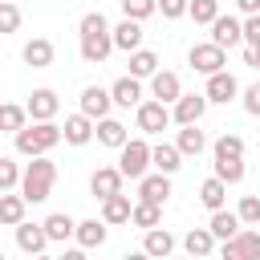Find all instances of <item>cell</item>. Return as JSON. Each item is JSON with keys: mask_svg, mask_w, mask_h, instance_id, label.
Masks as SVG:
<instances>
[{"mask_svg": "<svg viewBox=\"0 0 260 260\" xmlns=\"http://www.w3.org/2000/svg\"><path fill=\"white\" fill-rule=\"evenodd\" d=\"M114 53V28L106 24L102 12H85L81 16V57L89 65H102Z\"/></svg>", "mask_w": 260, "mask_h": 260, "instance_id": "cell-1", "label": "cell"}, {"mask_svg": "<svg viewBox=\"0 0 260 260\" xmlns=\"http://www.w3.org/2000/svg\"><path fill=\"white\" fill-rule=\"evenodd\" d=\"M12 138H16V154L37 158V154H49V150H53V146L65 138V130H61V126L49 118V122H32V126L24 122V126H20Z\"/></svg>", "mask_w": 260, "mask_h": 260, "instance_id": "cell-2", "label": "cell"}, {"mask_svg": "<svg viewBox=\"0 0 260 260\" xmlns=\"http://www.w3.org/2000/svg\"><path fill=\"white\" fill-rule=\"evenodd\" d=\"M53 183H57V167H53L45 154H37V158L24 167V175H20V195H24L28 203H45V199L53 195Z\"/></svg>", "mask_w": 260, "mask_h": 260, "instance_id": "cell-3", "label": "cell"}, {"mask_svg": "<svg viewBox=\"0 0 260 260\" xmlns=\"http://www.w3.org/2000/svg\"><path fill=\"white\" fill-rule=\"evenodd\" d=\"M118 171H122L126 179H142V175L150 171V146H146L142 138H126V142L118 146Z\"/></svg>", "mask_w": 260, "mask_h": 260, "instance_id": "cell-4", "label": "cell"}, {"mask_svg": "<svg viewBox=\"0 0 260 260\" xmlns=\"http://www.w3.org/2000/svg\"><path fill=\"white\" fill-rule=\"evenodd\" d=\"M187 61H191V69H195V73H219V69L228 65V53H223V45L207 41V45H191Z\"/></svg>", "mask_w": 260, "mask_h": 260, "instance_id": "cell-5", "label": "cell"}, {"mask_svg": "<svg viewBox=\"0 0 260 260\" xmlns=\"http://www.w3.org/2000/svg\"><path fill=\"white\" fill-rule=\"evenodd\" d=\"M134 118H138V130H142V134H162V130L171 126V110H167V102H158V98H154V102H138V114H134Z\"/></svg>", "mask_w": 260, "mask_h": 260, "instance_id": "cell-6", "label": "cell"}, {"mask_svg": "<svg viewBox=\"0 0 260 260\" xmlns=\"http://www.w3.org/2000/svg\"><path fill=\"white\" fill-rule=\"evenodd\" d=\"M223 260H260V232H236L232 240H223Z\"/></svg>", "mask_w": 260, "mask_h": 260, "instance_id": "cell-7", "label": "cell"}, {"mask_svg": "<svg viewBox=\"0 0 260 260\" xmlns=\"http://www.w3.org/2000/svg\"><path fill=\"white\" fill-rule=\"evenodd\" d=\"M53 240H49V232H45V223H16V248L24 252V256H41L45 248H49Z\"/></svg>", "mask_w": 260, "mask_h": 260, "instance_id": "cell-8", "label": "cell"}, {"mask_svg": "<svg viewBox=\"0 0 260 260\" xmlns=\"http://www.w3.org/2000/svg\"><path fill=\"white\" fill-rule=\"evenodd\" d=\"M203 110H207V93H179V102H175L171 118H175L179 126H191V122H199V118H203Z\"/></svg>", "mask_w": 260, "mask_h": 260, "instance_id": "cell-9", "label": "cell"}, {"mask_svg": "<svg viewBox=\"0 0 260 260\" xmlns=\"http://www.w3.org/2000/svg\"><path fill=\"white\" fill-rule=\"evenodd\" d=\"M203 93H207V102H223V106H228V102L240 93V81H236L228 69H219V73H207V89H203Z\"/></svg>", "mask_w": 260, "mask_h": 260, "instance_id": "cell-10", "label": "cell"}, {"mask_svg": "<svg viewBox=\"0 0 260 260\" xmlns=\"http://www.w3.org/2000/svg\"><path fill=\"white\" fill-rule=\"evenodd\" d=\"M24 110H28V118H32V122H49V118L61 110V102H57V93H53V89H32V93H28V102H24Z\"/></svg>", "mask_w": 260, "mask_h": 260, "instance_id": "cell-11", "label": "cell"}, {"mask_svg": "<svg viewBox=\"0 0 260 260\" xmlns=\"http://www.w3.org/2000/svg\"><path fill=\"white\" fill-rule=\"evenodd\" d=\"M110 106H114V93H110V89H102V85H85V89H81V114H89L93 122L106 118Z\"/></svg>", "mask_w": 260, "mask_h": 260, "instance_id": "cell-12", "label": "cell"}, {"mask_svg": "<svg viewBox=\"0 0 260 260\" xmlns=\"http://www.w3.org/2000/svg\"><path fill=\"white\" fill-rule=\"evenodd\" d=\"M211 41L223 45V49L240 45V41H244V20H236V16H215V20H211Z\"/></svg>", "mask_w": 260, "mask_h": 260, "instance_id": "cell-13", "label": "cell"}, {"mask_svg": "<svg viewBox=\"0 0 260 260\" xmlns=\"http://www.w3.org/2000/svg\"><path fill=\"white\" fill-rule=\"evenodd\" d=\"M122 179H126V175H122L118 167H98L93 179H89V191H93L98 199H110V195L122 191Z\"/></svg>", "mask_w": 260, "mask_h": 260, "instance_id": "cell-14", "label": "cell"}, {"mask_svg": "<svg viewBox=\"0 0 260 260\" xmlns=\"http://www.w3.org/2000/svg\"><path fill=\"white\" fill-rule=\"evenodd\" d=\"M61 130H65V142H69V146H85V142L98 134V126H93L89 114H73V118H65Z\"/></svg>", "mask_w": 260, "mask_h": 260, "instance_id": "cell-15", "label": "cell"}, {"mask_svg": "<svg viewBox=\"0 0 260 260\" xmlns=\"http://www.w3.org/2000/svg\"><path fill=\"white\" fill-rule=\"evenodd\" d=\"M171 195V175H142L138 179V199H150V203H167Z\"/></svg>", "mask_w": 260, "mask_h": 260, "instance_id": "cell-16", "label": "cell"}, {"mask_svg": "<svg viewBox=\"0 0 260 260\" xmlns=\"http://www.w3.org/2000/svg\"><path fill=\"white\" fill-rule=\"evenodd\" d=\"M114 49H122V53H134V49H142V20H122L118 28H114Z\"/></svg>", "mask_w": 260, "mask_h": 260, "instance_id": "cell-17", "label": "cell"}, {"mask_svg": "<svg viewBox=\"0 0 260 260\" xmlns=\"http://www.w3.org/2000/svg\"><path fill=\"white\" fill-rule=\"evenodd\" d=\"M150 93L158 98V102H179V93H183V85H179V73H167V69H158L154 77H150Z\"/></svg>", "mask_w": 260, "mask_h": 260, "instance_id": "cell-18", "label": "cell"}, {"mask_svg": "<svg viewBox=\"0 0 260 260\" xmlns=\"http://www.w3.org/2000/svg\"><path fill=\"white\" fill-rule=\"evenodd\" d=\"M110 93H114V102H118V106H126V110H130V106L138 110V102H142V85H138V77H134V73L118 77V81L110 85Z\"/></svg>", "mask_w": 260, "mask_h": 260, "instance_id": "cell-19", "label": "cell"}, {"mask_svg": "<svg viewBox=\"0 0 260 260\" xmlns=\"http://www.w3.org/2000/svg\"><path fill=\"white\" fill-rule=\"evenodd\" d=\"M150 167H158L162 175H175L183 167V150L171 142H158V146H150Z\"/></svg>", "mask_w": 260, "mask_h": 260, "instance_id": "cell-20", "label": "cell"}, {"mask_svg": "<svg viewBox=\"0 0 260 260\" xmlns=\"http://www.w3.org/2000/svg\"><path fill=\"white\" fill-rule=\"evenodd\" d=\"M24 65H32V69H49L53 65V41H45V37H32L28 45H24Z\"/></svg>", "mask_w": 260, "mask_h": 260, "instance_id": "cell-21", "label": "cell"}, {"mask_svg": "<svg viewBox=\"0 0 260 260\" xmlns=\"http://www.w3.org/2000/svg\"><path fill=\"white\" fill-rule=\"evenodd\" d=\"M130 211H134V203L118 191V195H110V199H102V219L114 228V223H130Z\"/></svg>", "mask_w": 260, "mask_h": 260, "instance_id": "cell-22", "label": "cell"}, {"mask_svg": "<svg viewBox=\"0 0 260 260\" xmlns=\"http://www.w3.org/2000/svg\"><path fill=\"white\" fill-rule=\"evenodd\" d=\"M126 138H130V134H126V126H122L118 118H110V114H106V118H98V142H102V146L118 150Z\"/></svg>", "mask_w": 260, "mask_h": 260, "instance_id": "cell-23", "label": "cell"}, {"mask_svg": "<svg viewBox=\"0 0 260 260\" xmlns=\"http://www.w3.org/2000/svg\"><path fill=\"white\" fill-rule=\"evenodd\" d=\"M223 199H228V183H223L219 175L203 179V187H199V203H203L207 211H219V207H223Z\"/></svg>", "mask_w": 260, "mask_h": 260, "instance_id": "cell-24", "label": "cell"}, {"mask_svg": "<svg viewBox=\"0 0 260 260\" xmlns=\"http://www.w3.org/2000/svg\"><path fill=\"white\" fill-rule=\"evenodd\" d=\"M207 228H211L215 240H232L244 223H240V211H223V207H219V211H211V223H207Z\"/></svg>", "mask_w": 260, "mask_h": 260, "instance_id": "cell-25", "label": "cell"}, {"mask_svg": "<svg viewBox=\"0 0 260 260\" xmlns=\"http://www.w3.org/2000/svg\"><path fill=\"white\" fill-rule=\"evenodd\" d=\"M142 252H146V256H171V252H175V236H171L167 228H146Z\"/></svg>", "mask_w": 260, "mask_h": 260, "instance_id": "cell-26", "label": "cell"}, {"mask_svg": "<svg viewBox=\"0 0 260 260\" xmlns=\"http://www.w3.org/2000/svg\"><path fill=\"white\" fill-rule=\"evenodd\" d=\"M158 219H162V203H150V199H138L134 203V211H130V223L134 228H158Z\"/></svg>", "mask_w": 260, "mask_h": 260, "instance_id": "cell-27", "label": "cell"}, {"mask_svg": "<svg viewBox=\"0 0 260 260\" xmlns=\"http://www.w3.org/2000/svg\"><path fill=\"white\" fill-rule=\"evenodd\" d=\"M106 228H110L106 219H81L77 223V244L81 248H102L106 244Z\"/></svg>", "mask_w": 260, "mask_h": 260, "instance_id": "cell-28", "label": "cell"}, {"mask_svg": "<svg viewBox=\"0 0 260 260\" xmlns=\"http://www.w3.org/2000/svg\"><path fill=\"white\" fill-rule=\"evenodd\" d=\"M183 248H187L191 256H211V252H215V236H211V228H191V232L183 236Z\"/></svg>", "mask_w": 260, "mask_h": 260, "instance_id": "cell-29", "label": "cell"}, {"mask_svg": "<svg viewBox=\"0 0 260 260\" xmlns=\"http://www.w3.org/2000/svg\"><path fill=\"white\" fill-rule=\"evenodd\" d=\"M24 207H28L24 195H0V228H16L24 219Z\"/></svg>", "mask_w": 260, "mask_h": 260, "instance_id": "cell-30", "label": "cell"}, {"mask_svg": "<svg viewBox=\"0 0 260 260\" xmlns=\"http://www.w3.org/2000/svg\"><path fill=\"white\" fill-rule=\"evenodd\" d=\"M175 146H179L183 154H203V150H207V138H203V130H199V122H191V126H183V130H179V138H175Z\"/></svg>", "mask_w": 260, "mask_h": 260, "instance_id": "cell-31", "label": "cell"}, {"mask_svg": "<svg viewBox=\"0 0 260 260\" xmlns=\"http://www.w3.org/2000/svg\"><path fill=\"white\" fill-rule=\"evenodd\" d=\"M45 232H49V240H57V244H65L69 236H77V223L65 215V211H53L49 219H45Z\"/></svg>", "mask_w": 260, "mask_h": 260, "instance_id": "cell-32", "label": "cell"}, {"mask_svg": "<svg viewBox=\"0 0 260 260\" xmlns=\"http://www.w3.org/2000/svg\"><path fill=\"white\" fill-rule=\"evenodd\" d=\"M130 73H134L138 81H142V77H154V73H158V57H154L150 49H134V53H130Z\"/></svg>", "mask_w": 260, "mask_h": 260, "instance_id": "cell-33", "label": "cell"}, {"mask_svg": "<svg viewBox=\"0 0 260 260\" xmlns=\"http://www.w3.org/2000/svg\"><path fill=\"white\" fill-rule=\"evenodd\" d=\"M215 158H244V138L240 134H219L215 146H211Z\"/></svg>", "mask_w": 260, "mask_h": 260, "instance_id": "cell-34", "label": "cell"}, {"mask_svg": "<svg viewBox=\"0 0 260 260\" xmlns=\"http://www.w3.org/2000/svg\"><path fill=\"white\" fill-rule=\"evenodd\" d=\"M24 122H28V110H24V106H12V102H8V106H0V130L16 134Z\"/></svg>", "mask_w": 260, "mask_h": 260, "instance_id": "cell-35", "label": "cell"}, {"mask_svg": "<svg viewBox=\"0 0 260 260\" xmlns=\"http://www.w3.org/2000/svg\"><path fill=\"white\" fill-rule=\"evenodd\" d=\"M187 16H191L195 24H211V20L219 16V0H191V4H187Z\"/></svg>", "mask_w": 260, "mask_h": 260, "instance_id": "cell-36", "label": "cell"}, {"mask_svg": "<svg viewBox=\"0 0 260 260\" xmlns=\"http://www.w3.org/2000/svg\"><path fill=\"white\" fill-rule=\"evenodd\" d=\"M215 175L223 183H240L244 179V158H215Z\"/></svg>", "mask_w": 260, "mask_h": 260, "instance_id": "cell-37", "label": "cell"}, {"mask_svg": "<svg viewBox=\"0 0 260 260\" xmlns=\"http://www.w3.org/2000/svg\"><path fill=\"white\" fill-rule=\"evenodd\" d=\"M236 211H240V223H252V228H260V195H244Z\"/></svg>", "mask_w": 260, "mask_h": 260, "instance_id": "cell-38", "label": "cell"}, {"mask_svg": "<svg viewBox=\"0 0 260 260\" xmlns=\"http://www.w3.org/2000/svg\"><path fill=\"white\" fill-rule=\"evenodd\" d=\"M122 12L130 20H146L150 12H158V0H122Z\"/></svg>", "mask_w": 260, "mask_h": 260, "instance_id": "cell-39", "label": "cell"}, {"mask_svg": "<svg viewBox=\"0 0 260 260\" xmlns=\"http://www.w3.org/2000/svg\"><path fill=\"white\" fill-rule=\"evenodd\" d=\"M16 28H20V8L0 0V32H16Z\"/></svg>", "mask_w": 260, "mask_h": 260, "instance_id": "cell-40", "label": "cell"}, {"mask_svg": "<svg viewBox=\"0 0 260 260\" xmlns=\"http://www.w3.org/2000/svg\"><path fill=\"white\" fill-rule=\"evenodd\" d=\"M20 183V167L12 158H0V191H12Z\"/></svg>", "mask_w": 260, "mask_h": 260, "instance_id": "cell-41", "label": "cell"}, {"mask_svg": "<svg viewBox=\"0 0 260 260\" xmlns=\"http://www.w3.org/2000/svg\"><path fill=\"white\" fill-rule=\"evenodd\" d=\"M187 4H191V0H158V12H162L167 20H179V16H187Z\"/></svg>", "mask_w": 260, "mask_h": 260, "instance_id": "cell-42", "label": "cell"}, {"mask_svg": "<svg viewBox=\"0 0 260 260\" xmlns=\"http://www.w3.org/2000/svg\"><path fill=\"white\" fill-rule=\"evenodd\" d=\"M244 110H248V114H252V118H260V81H256V85H248V89H244Z\"/></svg>", "mask_w": 260, "mask_h": 260, "instance_id": "cell-43", "label": "cell"}, {"mask_svg": "<svg viewBox=\"0 0 260 260\" xmlns=\"http://www.w3.org/2000/svg\"><path fill=\"white\" fill-rule=\"evenodd\" d=\"M244 41H248V45H260V12H252V16L244 20Z\"/></svg>", "mask_w": 260, "mask_h": 260, "instance_id": "cell-44", "label": "cell"}, {"mask_svg": "<svg viewBox=\"0 0 260 260\" xmlns=\"http://www.w3.org/2000/svg\"><path fill=\"white\" fill-rule=\"evenodd\" d=\"M244 65L260 69V45H248V49H244Z\"/></svg>", "mask_w": 260, "mask_h": 260, "instance_id": "cell-45", "label": "cell"}, {"mask_svg": "<svg viewBox=\"0 0 260 260\" xmlns=\"http://www.w3.org/2000/svg\"><path fill=\"white\" fill-rule=\"evenodd\" d=\"M236 4H240V12H244V16H252V12H260V0H236Z\"/></svg>", "mask_w": 260, "mask_h": 260, "instance_id": "cell-46", "label": "cell"}]
</instances>
